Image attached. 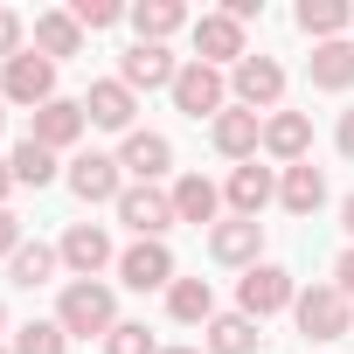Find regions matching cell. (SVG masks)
Returning a JSON list of instances; mask_svg holds the SVG:
<instances>
[{
    "instance_id": "obj_15",
    "label": "cell",
    "mask_w": 354,
    "mask_h": 354,
    "mask_svg": "<svg viewBox=\"0 0 354 354\" xmlns=\"http://www.w3.org/2000/svg\"><path fill=\"white\" fill-rule=\"evenodd\" d=\"M271 195H278V181H271V167H257V160H243V167L230 174V209H236L243 223H257Z\"/></svg>"
},
{
    "instance_id": "obj_23",
    "label": "cell",
    "mask_w": 354,
    "mask_h": 354,
    "mask_svg": "<svg viewBox=\"0 0 354 354\" xmlns=\"http://www.w3.org/2000/svg\"><path fill=\"white\" fill-rule=\"evenodd\" d=\"M132 28H139V42H167L174 28H188V8H181V0H139Z\"/></svg>"
},
{
    "instance_id": "obj_36",
    "label": "cell",
    "mask_w": 354,
    "mask_h": 354,
    "mask_svg": "<svg viewBox=\"0 0 354 354\" xmlns=\"http://www.w3.org/2000/svg\"><path fill=\"white\" fill-rule=\"evenodd\" d=\"M333 278H340V292H347V299H354V250H347V257H340V264H333Z\"/></svg>"
},
{
    "instance_id": "obj_37",
    "label": "cell",
    "mask_w": 354,
    "mask_h": 354,
    "mask_svg": "<svg viewBox=\"0 0 354 354\" xmlns=\"http://www.w3.org/2000/svg\"><path fill=\"white\" fill-rule=\"evenodd\" d=\"M340 153L354 160V111H340Z\"/></svg>"
},
{
    "instance_id": "obj_39",
    "label": "cell",
    "mask_w": 354,
    "mask_h": 354,
    "mask_svg": "<svg viewBox=\"0 0 354 354\" xmlns=\"http://www.w3.org/2000/svg\"><path fill=\"white\" fill-rule=\"evenodd\" d=\"M340 230H347V236H354V195H347V209H340Z\"/></svg>"
},
{
    "instance_id": "obj_22",
    "label": "cell",
    "mask_w": 354,
    "mask_h": 354,
    "mask_svg": "<svg viewBox=\"0 0 354 354\" xmlns=\"http://www.w3.org/2000/svg\"><path fill=\"white\" fill-rule=\"evenodd\" d=\"M167 313L181 319V326L216 319V292H209V278H174V285H167Z\"/></svg>"
},
{
    "instance_id": "obj_26",
    "label": "cell",
    "mask_w": 354,
    "mask_h": 354,
    "mask_svg": "<svg viewBox=\"0 0 354 354\" xmlns=\"http://www.w3.org/2000/svg\"><path fill=\"white\" fill-rule=\"evenodd\" d=\"M209 354H257V319H250V313L209 319Z\"/></svg>"
},
{
    "instance_id": "obj_29",
    "label": "cell",
    "mask_w": 354,
    "mask_h": 354,
    "mask_svg": "<svg viewBox=\"0 0 354 354\" xmlns=\"http://www.w3.org/2000/svg\"><path fill=\"white\" fill-rule=\"evenodd\" d=\"M56 257H63V250H49V243H21V250H15V285H28V292H35V285H49Z\"/></svg>"
},
{
    "instance_id": "obj_2",
    "label": "cell",
    "mask_w": 354,
    "mask_h": 354,
    "mask_svg": "<svg viewBox=\"0 0 354 354\" xmlns=\"http://www.w3.org/2000/svg\"><path fill=\"white\" fill-rule=\"evenodd\" d=\"M292 313H299V333H306V340H340V333L354 326V299H347L340 285H313V292H299Z\"/></svg>"
},
{
    "instance_id": "obj_11",
    "label": "cell",
    "mask_w": 354,
    "mask_h": 354,
    "mask_svg": "<svg viewBox=\"0 0 354 354\" xmlns=\"http://www.w3.org/2000/svg\"><path fill=\"white\" fill-rule=\"evenodd\" d=\"M306 146H313V118H306V111H271V118H264V153H271V160L299 167Z\"/></svg>"
},
{
    "instance_id": "obj_42",
    "label": "cell",
    "mask_w": 354,
    "mask_h": 354,
    "mask_svg": "<svg viewBox=\"0 0 354 354\" xmlns=\"http://www.w3.org/2000/svg\"><path fill=\"white\" fill-rule=\"evenodd\" d=\"M0 125H8V111H0Z\"/></svg>"
},
{
    "instance_id": "obj_9",
    "label": "cell",
    "mask_w": 354,
    "mask_h": 354,
    "mask_svg": "<svg viewBox=\"0 0 354 354\" xmlns=\"http://www.w3.org/2000/svg\"><path fill=\"white\" fill-rule=\"evenodd\" d=\"M195 63H209V70L243 63V28H236L230 15H202V21H195Z\"/></svg>"
},
{
    "instance_id": "obj_4",
    "label": "cell",
    "mask_w": 354,
    "mask_h": 354,
    "mask_svg": "<svg viewBox=\"0 0 354 354\" xmlns=\"http://www.w3.org/2000/svg\"><path fill=\"white\" fill-rule=\"evenodd\" d=\"M223 70L209 63H181V77H174V111H188V118H223Z\"/></svg>"
},
{
    "instance_id": "obj_7",
    "label": "cell",
    "mask_w": 354,
    "mask_h": 354,
    "mask_svg": "<svg viewBox=\"0 0 354 354\" xmlns=\"http://www.w3.org/2000/svg\"><path fill=\"white\" fill-rule=\"evenodd\" d=\"M0 91H8L15 104H56V63L49 56H15L8 70H0Z\"/></svg>"
},
{
    "instance_id": "obj_13",
    "label": "cell",
    "mask_w": 354,
    "mask_h": 354,
    "mask_svg": "<svg viewBox=\"0 0 354 354\" xmlns=\"http://www.w3.org/2000/svg\"><path fill=\"white\" fill-rule=\"evenodd\" d=\"M118 174H125V167H118L111 153H84V160L70 167V188H77V202H118V195H125Z\"/></svg>"
},
{
    "instance_id": "obj_3",
    "label": "cell",
    "mask_w": 354,
    "mask_h": 354,
    "mask_svg": "<svg viewBox=\"0 0 354 354\" xmlns=\"http://www.w3.org/2000/svg\"><path fill=\"white\" fill-rule=\"evenodd\" d=\"M236 299H243L250 319H271V313H285L299 292H292V271H285V264H250L243 285H236Z\"/></svg>"
},
{
    "instance_id": "obj_14",
    "label": "cell",
    "mask_w": 354,
    "mask_h": 354,
    "mask_svg": "<svg viewBox=\"0 0 354 354\" xmlns=\"http://www.w3.org/2000/svg\"><path fill=\"white\" fill-rule=\"evenodd\" d=\"M118 167H125V174H139V188H153L160 174L174 167V146H167L160 132H125V153H118Z\"/></svg>"
},
{
    "instance_id": "obj_33",
    "label": "cell",
    "mask_w": 354,
    "mask_h": 354,
    "mask_svg": "<svg viewBox=\"0 0 354 354\" xmlns=\"http://www.w3.org/2000/svg\"><path fill=\"white\" fill-rule=\"evenodd\" d=\"M15 56H21V15L0 8V63H15Z\"/></svg>"
},
{
    "instance_id": "obj_24",
    "label": "cell",
    "mask_w": 354,
    "mask_h": 354,
    "mask_svg": "<svg viewBox=\"0 0 354 354\" xmlns=\"http://www.w3.org/2000/svg\"><path fill=\"white\" fill-rule=\"evenodd\" d=\"M35 49H42L49 63L77 56V49H84V28H77V15H35Z\"/></svg>"
},
{
    "instance_id": "obj_34",
    "label": "cell",
    "mask_w": 354,
    "mask_h": 354,
    "mask_svg": "<svg viewBox=\"0 0 354 354\" xmlns=\"http://www.w3.org/2000/svg\"><path fill=\"white\" fill-rule=\"evenodd\" d=\"M15 250H21V223H15L8 209H0V257H8V264H15Z\"/></svg>"
},
{
    "instance_id": "obj_27",
    "label": "cell",
    "mask_w": 354,
    "mask_h": 354,
    "mask_svg": "<svg viewBox=\"0 0 354 354\" xmlns=\"http://www.w3.org/2000/svg\"><path fill=\"white\" fill-rule=\"evenodd\" d=\"M354 21V8L347 0H299V28L306 35H319V42H340V28Z\"/></svg>"
},
{
    "instance_id": "obj_21",
    "label": "cell",
    "mask_w": 354,
    "mask_h": 354,
    "mask_svg": "<svg viewBox=\"0 0 354 354\" xmlns=\"http://www.w3.org/2000/svg\"><path fill=\"white\" fill-rule=\"evenodd\" d=\"M306 77H313V91H347L354 84V42H319Z\"/></svg>"
},
{
    "instance_id": "obj_30",
    "label": "cell",
    "mask_w": 354,
    "mask_h": 354,
    "mask_svg": "<svg viewBox=\"0 0 354 354\" xmlns=\"http://www.w3.org/2000/svg\"><path fill=\"white\" fill-rule=\"evenodd\" d=\"M63 347H70V333H63L56 319H28L21 340H15V354H63Z\"/></svg>"
},
{
    "instance_id": "obj_43",
    "label": "cell",
    "mask_w": 354,
    "mask_h": 354,
    "mask_svg": "<svg viewBox=\"0 0 354 354\" xmlns=\"http://www.w3.org/2000/svg\"><path fill=\"white\" fill-rule=\"evenodd\" d=\"M0 354H8V347H0Z\"/></svg>"
},
{
    "instance_id": "obj_41",
    "label": "cell",
    "mask_w": 354,
    "mask_h": 354,
    "mask_svg": "<svg viewBox=\"0 0 354 354\" xmlns=\"http://www.w3.org/2000/svg\"><path fill=\"white\" fill-rule=\"evenodd\" d=\"M0 326H8V306H0Z\"/></svg>"
},
{
    "instance_id": "obj_8",
    "label": "cell",
    "mask_w": 354,
    "mask_h": 354,
    "mask_svg": "<svg viewBox=\"0 0 354 354\" xmlns=\"http://www.w3.org/2000/svg\"><path fill=\"white\" fill-rule=\"evenodd\" d=\"M174 77H181V70H174V56H167L160 42H132L125 63H118V84H125V91H160V84L174 91Z\"/></svg>"
},
{
    "instance_id": "obj_12",
    "label": "cell",
    "mask_w": 354,
    "mask_h": 354,
    "mask_svg": "<svg viewBox=\"0 0 354 354\" xmlns=\"http://www.w3.org/2000/svg\"><path fill=\"white\" fill-rule=\"evenodd\" d=\"M118 278H125L132 292H160V285H174V257H167V243H132V250L118 257Z\"/></svg>"
},
{
    "instance_id": "obj_35",
    "label": "cell",
    "mask_w": 354,
    "mask_h": 354,
    "mask_svg": "<svg viewBox=\"0 0 354 354\" xmlns=\"http://www.w3.org/2000/svg\"><path fill=\"white\" fill-rule=\"evenodd\" d=\"M223 15H230V21H236V28H243V21H250V15H264V0H230V8H223Z\"/></svg>"
},
{
    "instance_id": "obj_17",
    "label": "cell",
    "mask_w": 354,
    "mask_h": 354,
    "mask_svg": "<svg viewBox=\"0 0 354 354\" xmlns=\"http://www.w3.org/2000/svg\"><path fill=\"white\" fill-rule=\"evenodd\" d=\"M63 264H70L77 278H97V271L111 264V236H104L97 223H77V230L63 236Z\"/></svg>"
},
{
    "instance_id": "obj_19",
    "label": "cell",
    "mask_w": 354,
    "mask_h": 354,
    "mask_svg": "<svg viewBox=\"0 0 354 354\" xmlns=\"http://www.w3.org/2000/svg\"><path fill=\"white\" fill-rule=\"evenodd\" d=\"M84 118H91V125H104V132H125V125H132V91H125L118 77H111V84H91Z\"/></svg>"
},
{
    "instance_id": "obj_28",
    "label": "cell",
    "mask_w": 354,
    "mask_h": 354,
    "mask_svg": "<svg viewBox=\"0 0 354 354\" xmlns=\"http://www.w3.org/2000/svg\"><path fill=\"white\" fill-rule=\"evenodd\" d=\"M15 181H21V188H49V181H56V153L35 146V139H21V146H15Z\"/></svg>"
},
{
    "instance_id": "obj_20",
    "label": "cell",
    "mask_w": 354,
    "mask_h": 354,
    "mask_svg": "<svg viewBox=\"0 0 354 354\" xmlns=\"http://www.w3.org/2000/svg\"><path fill=\"white\" fill-rule=\"evenodd\" d=\"M257 146H264V125H257V111H243V104H236V111H223V118H216V153H230V160H250Z\"/></svg>"
},
{
    "instance_id": "obj_25",
    "label": "cell",
    "mask_w": 354,
    "mask_h": 354,
    "mask_svg": "<svg viewBox=\"0 0 354 354\" xmlns=\"http://www.w3.org/2000/svg\"><path fill=\"white\" fill-rule=\"evenodd\" d=\"M216 188L202 181V174H181V181H174V223H216Z\"/></svg>"
},
{
    "instance_id": "obj_32",
    "label": "cell",
    "mask_w": 354,
    "mask_h": 354,
    "mask_svg": "<svg viewBox=\"0 0 354 354\" xmlns=\"http://www.w3.org/2000/svg\"><path fill=\"white\" fill-rule=\"evenodd\" d=\"M70 15H77V28H111V21H118L125 8H118V0H77Z\"/></svg>"
},
{
    "instance_id": "obj_18",
    "label": "cell",
    "mask_w": 354,
    "mask_h": 354,
    "mask_svg": "<svg viewBox=\"0 0 354 354\" xmlns=\"http://www.w3.org/2000/svg\"><path fill=\"white\" fill-rule=\"evenodd\" d=\"M278 202H285L292 216H313V209L326 202V174H319L313 160H299V167H285V181H278Z\"/></svg>"
},
{
    "instance_id": "obj_16",
    "label": "cell",
    "mask_w": 354,
    "mask_h": 354,
    "mask_svg": "<svg viewBox=\"0 0 354 354\" xmlns=\"http://www.w3.org/2000/svg\"><path fill=\"white\" fill-rule=\"evenodd\" d=\"M209 250H216V264H257V250H264V223H216L209 230Z\"/></svg>"
},
{
    "instance_id": "obj_5",
    "label": "cell",
    "mask_w": 354,
    "mask_h": 354,
    "mask_svg": "<svg viewBox=\"0 0 354 354\" xmlns=\"http://www.w3.org/2000/svg\"><path fill=\"white\" fill-rule=\"evenodd\" d=\"M230 91H236L243 111H271V104L285 97V70H278L271 56H243V63L230 70Z\"/></svg>"
},
{
    "instance_id": "obj_6",
    "label": "cell",
    "mask_w": 354,
    "mask_h": 354,
    "mask_svg": "<svg viewBox=\"0 0 354 354\" xmlns=\"http://www.w3.org/2000/svg\"><path fill=\"white\" fill-rule=\"evenodd\" d=\"M118 223L139 230V243H160V236L174 230V195H160V188H125V195H118Z\"/></svg>"
},
{
    "instance_id": "obj_40",
    "label": "cell",
    "mask_w": 354,
    "mask_h": 354,
    "mask_svg": "<svg viewBox=\"0 0 354 354\" xmlns=\"http://www.w3.org/2000/svg\"><path fill=\"white\" fill-rule=\"evenodd\" d=\"M160 354H202V347H160Z\"/></svg>"
},
{
    "instance_id": "obj_38",
    "label": "cell",
    "mask_w": 354,
    "mask_h": 354,
    "mask_svg": "<svg viewBox=\"0 0 354 354\" xmlns=\"http://www.w3.org/2000/svg\"><path fill=\"white\" fill-rule=\"evenodd\" d=\"M8 188H15V160H0V202H8Z\"/></svg>"
},
{
    "instance_id": "obj_1",
    "label": "cell",
    "mask_w": 354,
    "mask_h": 354,
    "mask_svg": "<svg viewBox=\"0 0 354 354\" xmlns=\"http://www.w3.org/2000/svg\"><path fill=\"white\" fill-rule=\"evenodd\" d=\"M56 326H63V333H77V340H91V333H111V326H118L111 285H97V278H77V285L63 292V306H56Z\"/></svg>"
},
{
    "instance_id": "obj_31",
    "label": "cell",
    "mask_w": 354,
    "mask_h": 354,
    "mask_svg": "<svg viewBox=\"0 0 354 354\" xmlns=\"http://www.w3.org/2000/svg\"><path fill=\"white\" fill-rule=\"evenodd\" d=\"M104 354H153V333H146V326H125V319H118V326L104 333Z\"/></svg>"
},
{
    "instance_id": "obj_10",
    "label": "cell",
    "mask_w": 354,
    "mask_h": 354,
    "mask_svg": "<svg viewBox=\"0 0 354 354\" xmlns=\"http://www.w3.org/2000/svg\"><path fill=\"white\" fill-rule=\"evenodd\" d=\"M84 125H91V118H84V104L56 97V104H42V111H35L28 139H35V146H49V153H63V146H77V139H84Z\"/></svg>"
}]
</instances>
